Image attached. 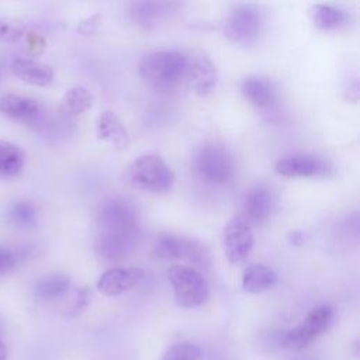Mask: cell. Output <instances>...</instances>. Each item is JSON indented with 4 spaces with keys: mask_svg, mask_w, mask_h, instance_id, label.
Segmentation results:
<instances>
[{
    "mask_svg": "<svg viewBox=\"0 0 360 360\" xmlns=\"http://www.w3.org/2000/svg\"><path fill=\"white\" fill-rule=\"evenodd\" d=\"M141 240L139 218L135 207L125 198L111 197L97 212L94 250L105 262L117 263L129 257Z\"/></svg>",
    "mask_w": 360,
    "mask_h": 360,
    "instance_id": "cell-1",
    "label": "cell"
},
{
    "mask_svg": "<svg viewBox=\"0 0 360 360\" xmlns=\"http://www.w3.org/2000/svg\"><path fill=\"white\" fill-rule=\"evenodd\" d=\"M138 73L143 83L155 90H174L186 83L187 51L165 49L148 52L138 62Z\"/></svg>",
    "mask_w": 360,
    "mask_h": 360,
    "instance_id": "cell-2",
    "label": "cell"
},
{
    "mask_svg": "<svg viewBox=\"0 0 360 360\" xmlns=\"http://www.w3.org/2000/svg\"><path fill=\"white\" fill-rule=\"evenodd\" d=\"M127 183L138 190L166 193L174 184V173L165 159L156 153H145L134 159L125 172Z\"/></svg>",
    "mask_w": 360,
    "mask_h": 360,
    "instance_id": "cell-3",
    "label": "cell"
},
{
    "mask_svg": "<svg viewBox=\"0 0 360 360\" xmlns=\"http://www.w3.org/2000/svg\"><path fill=\"white\" fill-rule=\"evenodd\" d=\"M197 177L210 186H225L231 183L236 173L235 158L231 150L217 142L200 146L193 159Z\"/></svg>",
    "mask_w": 360,
    "mask_h": 360,
    "instance_id": "cell-4",
    "label": "cell"
},
{
    "mask_svg": "<svg viewBox=\"0 0 360 360\" xmlns=\"http://www.w3.org/2000/svg\"><path fill=\"white\" fill-rule=\"evenodd\" d=\"M264 28L263 11L250 3H239L229 8L224 21V34L233 44L255 45Z\"/></svg>",
    "mask_w": 360,
    "mask_h": 360,
    "instance_id": "cell-5",
    "label": "cell"
},
{
    "mask_svg": "<svg viewBox=\"0 0 360 360\" xmlns=\"http://www.w3.org/2000/svg\"><path fill=\"white\" fill-rule=\"evenodd\" d=\"M174 301L183 308H197L210 298V285L204 276L187 264H172L167 269Z\"/></svg>",
    "mask_w": 360,
    "mask_h": 360,
    "instance_id": "cell-6",
    "label": "cell"
},
{
    "mask_svg": "<svg viewBox=\"0 0 360 360\" xmlns=\"http://www.w3.org/2000/svg\"><path fill=\"white\" fill-rule=\"evenodd\" d=\"M153 253L160 259L184 260L202 269L211 264L210 250L204 243L194 238L173 233L160 235L153 243Z\"/></svg>",
    "mask_w": 360,
    "mask_h": 360,
    "instance_id": "cell-7",
    "label": "cell"
},
{
    "mask_svg": "<svg viewBox=\"0 0 360 360\" xmlns=\"http://www.w3.org/2000/svg\"><path fill=\"white\" fill-rule=\"evenodd\" d=\"M333 318L335 311L328 304L312 308L301 323L284 333L283 346L292 352L302 350L330 328Z\"/></svg>",
    "mask_w": 360,
    "mask_h": 360,
    "instance_id": "cell-8",
    "label": "cell"
},
{
    "mask_svg": "<svg viewBox=\"0 0 360 360\" xmlns=\"http://www.w3.org/2000/svg\"><path fill=\"white\" fill-rule=\"evenodd\" d=\"M243 97L267 120H274L280 112V94L277 86L267 77L248 76L240 83Z\"/></svg>",
    "mask_w": 360,
    "mask_h": 360,
    "instance_id": "cell-9",
    "label": "cell"
},
{
    "mask_svg": "<svg viewBox=\"0 0 360 360\" xmlns=\"http://www.w3.org/2000/svg\"><path fill=\"white\" fill-rule=\"evenodd\" d=\"M274 172L283 177H329L335 172L330 160L308 153H297L278 159Z\"/></svg>",
    "mask_w": 360,
    "mask_h": 360,
    "instance_id": "cell-10",
    "label": "cell"
},
{
    "mask_svg": "<svg viewBox=\"0 0 360 360\" xmlns=\"http://www.w3.org/2000/svg\"><path fill=\"white\" fill-rule=\"evenodd\" d=\"M255 243L252 225L240 215L232 217L222 231V248L229 263L243 262L252 252Z\"/></svg>",
    "mask_w": 360,
    "mask_h": 360,
    "instance_id": "cell-11",
    "label": "cell"
},
{
    "mask_svg": "<svg viewBox=\"0 0 360 360\" xmlns=\"http://www.w3.org/2000/svg\"><path fill=\"white\" fill-rule=\"evenodd\" d=\"M218 82V72L212 59L201 49L187 51L186 83L198 96L210 94Z\"/></svg>",
    "mask_w": 360,
    "mask_h": 360,
    "instance_id": "cell-12",
    "label": "cell"
},
{
    "mask_svg": "<svg viewBox=\"0 0 360 360\" xmlns=\"http://www.w3.org/2000/svg\"><path fill=\"white\" fill-rule=\"evenodd\" d=\"M145 277L141 267L115 266L105 270L97 280V290L105 297H117L135 288Z\"/></svg>",
    "mask_w": 360,
    "mask_h": 360,
    "instance_id": "cell-13",
    "label": "cell"
},
{
    "mask_svg": "<svg viewBox=\"0 0 360 360\" xmlns=\"http://www.w3.org/2000/svg\"><path fill=\"white\" fill-rule=\"evenodd\" d=\"M177 8L179 3L173 1H134L129 4L128 15L135 25L143 30H153L170 18Z\"/></svg>",
    "mask_w": 360,
    "mask_h": 360,
    "instance_id": "cell-14",
    "label": "cell"
},
{
    "mask_svg": "<svg viewBox=\"0 0 360 360\" xmlns=\"http://www.w3.org/2000/svg\"><path fill=\"white\" fill-rule=\"evenodd\" d=\"M45 111L42 104L32 97L15 93H6L0 97V112L3 115L31 124L32 127L38 124Z\"/></svg>",
    "mask_w": 360,
    "mask_h": 360,
    "instance_id": "cell-15",
    "label": "cell"
},
{
    "mask_svg": "<svg viewBox=\"0 0 360 360\" xmlns=\"http://www.w3.org/2000/svg\"><path fill=\"white\" fill-rule=\"evenodd\" d=\"M274 207L273 193L266 186L252 187L243 197L242 212L239 214L248 224H262L266 221Z\"/></svg>",
    "mask_w": 360,
    "mask_h": 360,
    "instance_id": "cell-16",
    "label": "cell"
},
{
    "mask_svg": "<svg viewBox=\"0 0 360 360\" xmlns=\"http://www.w3.org/2000/svg\"><path fill=\"white\" fill-rule=\"evenodd\" d=\"M8 66L14 76L32 86L44 87L51 84L53 80V69L49 65L30 56H13Z\"/></svg>",
    "mask_w": 360,
    "mask_h": 360,
    "instance_id": "cell-17",
    "label": "cell"
},
{
    "mask_svg": "<svg viewBox=\"0 0 360 360\" xmlns=\"http://www.w3.org/2000/svg\"><path fill=\"white\" fill-rule=\"evenodd\" d=\"M308 13L314 25L322 31H338L352 21L347 10L329 3H315L309 7Z\"/></svg>",
    "mask_w": 360,
    "mask_h": 360,
    "instance_id": "cell-18",
    "label": "cell"
},
{
    "mask_svg": "<svg viewBox=\"0 0 360 360\" xmlns=\"http://www.w3.org/2000/svg\"><path fill=\"white\" fill-rule=\"evenodd\" d=\"M96 134L98 139L108 142L115 149H125L129 143L127 128L112 111H104L100 114L96 122Z\"/></svg>",
    "mask_w": 360,
    "mask_h": 360,
    "instance_id": "cell-19",
    "label": "cell"
},
{
    "mask_svg": "<svg viewBox=\"0 0 360 360\" xmlns=\"http://www.w3.org/2000/svg\"><path fill=\"white\" fill-rule=\"evenodd\" d=\"M277 284V274L262 263L249 264L242 274V288L249 294H260Z\"/></svg>",
    "mask_w": 360,
    "mask_h": 360,
    "instance_id": "cell-20",
    "label": "cell"
},
{
    "mask_svg": "<svg viewBox=\"0 0 360 360\" xmlns=\"http://www.w3.org/2000/svg\"><path fill=\"white\" fill-rule=\"evenodd\" d=\"M25 165L24 150L14 142L0 139V179H13Z\"/></svg>",
    "mask_w": 360,
    "mask_h": 360,
    "instance_id": "cell-21",
    "label": "cell"
},
{
    "mask_svg": "<svg viewBox=\"0 0 360 360\" xmlns=\"http://www.w3.org/2000/svg\"><path fill=\"white\" fill-rule=\"evenodd\" d=\"M70 288V278L62 273L42 276L34 284V295L42 301H52L63 297Z\"/></svg>",
    "mask_w": 360,
    "mask_h": 360,
    "instance_id": "cell-22",
    "label": "cell"
},
{
    "mask_svg": "<svg viewBox=\"0 0 360 360\" xmlns=\"http://www.w3.org/2000/svg\"><path fill=\"white\" fill-rule=\"evenodd\" d=\"M93 105V96L83 86L70 87L62 97L59 112L66 118L77 117L86 112Z\"/></svg>",
    "mask_w": 360,
    "mask_h": 360,
    "instance_id": "cell-23",
    "label": "cell"
},
{
    "mask_svg": "<svg viewBox=\"0 0 360 360\" xmlns=\"http://www.w3.org/2000/svg\"><path fill=\"white\" fill-rule=\"evenodd\" d=\"M8 221L17 228L31 229L38 224V211L31 201L18 200L13 202L7 210Z\"/></svg>",
    "mask_w": 360,
    "mask_h": 360,
    "instance_id": "cell-24",
    "label": "cell"
},
{
    "mask_svg": "<svg viewBox=\"0 0 360 360\" xmlns=\"http://www.w3.org/2000/svg\"><path fill=\"white\" fill-rule=\"evenodd\" d=\"M32 246H20V248H7L0 246V276L11 271L20 262L30 257Z\"/></svg>",
    "mask_w": 360,
    "mask_h": 360,
    "instance_id": "cell-25",
    "label": "cell"
},
{
    "mask_svg": "<svg viewBox=\"0 0 360 360\" xmlns=\"http://www.w3.org/2000/svg\"><path fill=\"white\" fill-rule=\"evenodd\" d=\"M201 349L191 342H179L172 345L160 360H200Z\"/></svg>",
    "mask_w": 360,
    "mask_h": 360,
    "instance_id": "cell-26",
    "label": "cell"
},
{
    "mask_svg": "<svg viewBox=\"0 0 360 360\" xmlns=\"http://www.w3.org/2000/svg\"><path fill=\"white\" fill-rule=\"evenodd\" d=\"M27 34V27L24 22L8 18V17H0V42L14 44L22 39Z\"/></svg>",
    "mask_w": 360,
    "mask_h": 360,
    "instance_id": "cell-27",
    "label": "cell"
},
{
    "mask_svg": "<svg viewBox=\"0 0 360 360\" xmlns=\"http://www.w3.org/2000/svg\"><path fill=\"white\" fill-rule=\"evenodd\" d=\"M100 21H101V15L100 14H93L84 20H82L77 25V31L79 34L82 35H93L98 25H100Z\"/></svg>",
    "mask_w": 360,
    "mask_h": 360,
    "instance_id": "cell-28",
    "label": "cell"
},
{
    "mask_svg": "<svg viewBox=\"0 0 360 360\" xmlns=\"http://www.w3.org/2000/svg\"><path fill=\"white\" fill-rule=\"evenodd\" d=\"M89 301H90V291L86 287L79 288L76 292L75 304L72 305V309H70V315L79 314L89 304Z\"/></svg>",
    "mask_w": 360,
    "mask_h": 360,
    "instance_id": "cell-29",
    "label": "cell"
},
{
    "mask_svg": "<svg viewBox=\"0 0 360 360\" xmlns=\"http://www.w3.org/2000/svg\"><path fill=\"white\" fill-rule=\"evenodd\" d=\"M345 97L349 101L356 103L359 98V80L357 77H353L352 80H349L346 89H345Z\"/></svg>",
    "mask_w": 360,
    "mask_h": 360,
    "instance_id": "cell-30",
    "label": "cell"
},
{
    "mask_svg": "<svg viewBox=\"0 0 360 360\" xmlns=\"http://www.w3.org/2000/svg\"><path fill=\"white\" fill-rule=\"evenodd\" d=\"M305 240V233L301 229H292L287 233V242L291 246H301Z\"/></svg>",
    "mask_w": 360,
    "mask_h": 360,
    "instance_id": "cell-31",
    "label": "cell"
},
{
    "mask_svg": "<svg viewBox=\"0 0 360 360\" xmlns=\"http://www.w3.org/2000/svg\"><path fill=\"white\" fill-rule=\"evenodd\" d=\"M0 360H7V347L0 339Z\"/></svg>",
    "mask_w": 360,
    "mask_h": 360,
    "instance_id": "cell-32",
    "label": "cell"
},
{
    "mask_svg": "<svg viewBox=\"0 0 360 360\" xmlns=\"http://www.w3.org/2000/svg\"><path fill=\"white\" fill-rule=\"evenodd\" d=\"M0 335H1V323H0Z\"/></svg>",
    "mask_w": 360,
    "mask_h": 360,
    "instance_id": "cell-33",
    "label": "cell"
},
{
    "mask_svg": "<svg viewBox=\"0 0 360 360\" xmlns=\"http://www.w3.org/2000/svg\"><path fill=\"white\" fill-rule=\"evenodd\" d=\"M298 360H308V359H298Z\"/></svg>",
    "mask_w": 360,
    "mask_h": 360,
    "instance_id": "cell-34",
    "label": "cell"
}]
</instances>
